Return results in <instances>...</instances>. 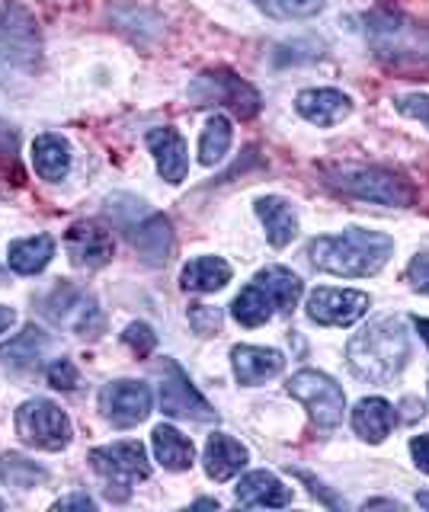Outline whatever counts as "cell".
<instances>
[{"label": "cell", "mask_w": 429, "mask_h": 512, "mask_svg": "<svg viewBox=\"0 0 429 512\" xmlns=\"http://www.w3.org/2000/svg\"><path fill=\"white\" fill-rule=\"evenodd\" d=\"M289 394L308 407L311 420L317 426H327L330 429V426H337L343 420V410H346L343 388L333 378L314 372V368H301L298 375H292Z\"/></svg>", "instance_id": "cell-10"}, {"label": "cell", "mask_w": 429, "mask_h": 512, "mask_svg": "<svg viewBox=\"0 0 429 512\" xmlns=\"http://www.w3.org/2000/svg\"><path fill=\"white\" fill-rule=\"evenodd\" d=\"M257 7L276 20H308L324 7V0H257Z\"/></svg>", "instance_id": "cell-29"}, {"label": "cell", "mask_w": 429, "mask_h": 512, "mask_svg": "<svg viewBox=\"0 0 429 512\" xmlns=\"http://www.w3.org/2000/svg\"><path fill=\"white\" fill-rule=\"evenodd\" d=\"M394 240L378 231L346 228L333 237H314L308 244V256L317 269L333 272V276L346 279H365L391 260Z\"/></svg>", "instance_id": "cell-1"}, {"label": "cell", "mask_w": 429, "mask_h": 512, "mask_svg": "<svg viewBox=\"0 0 429 512\" xmlns=\"http://www.w3.org/2000/svg\"><path fill=\"white\" fill-rule=\"evenodd\" d=\"M295 109L305 116L311 125H337L349 116V96L340 93V90H330V87H321V90H301L295 96Z\"/></svg>", "instance_id": "cell-17"}, {"label": "cell", "mask_w": 429, "mask_h": 512, "mask_svg": "<svg viewBox=\"0 0 429 512\" xmlns=\"http://www.w3.org/2000/svg\"><path fill=\"white\" fill-rule=\"evenodd\" d=\"M407 279L413 282V288H420V292L429 295V253L413 256L410 266H407Z\"/></svg>", "instance_id": "cell-35"}, {"label": "cell", "mask_w": 429, "mask_h": 512, "mask_svg": "<svg viewBox=\"0 0 429 512\" xmlns=\"http://www.w3.org/2000/svg\"><path fill=\"white\" fill-rule=\"evenodd\" d=\"M109 215L125 231L129 244L145 256L148 263H167L173 250V231L170 221L161 212H151L145 202L132 196H113L109 199Z\"/></svg>", "instance_id": "cell-5"}, {"label": "cell", "mask_w": 429, "mask_h": 512, "mask_svg": "<svg viewBox=\"0 0 429 512\" xmlns=\"http://www.w3.org/2000/svg\"><path fill=\"white\" fill-rule=\"evenodd\" d=\"M13 324H17V314H13V308H4V304H0V333H7Z\"/></svg>", "instance_id": "cell-38"}, {"label": "cell", "mask_w": 429, "mask_h": 512, "mask_svg": "<svg viewBox=\"0 0 429 512\" xmlns=\"http://www.w3.org/2000/svg\"><path fill=\"white\" fill-rule=\"evenodd\" d=\"M0 480L17 484V487H29V484H36V480H45V471L20 455H7V458H0Z\"/></svg>", "instance_id": "cell-30"}, {"label": "cell", "mask_w": 429, "mask_h": 512, "mask_svg": "<svg viewBox=\"0 0 429 512\" xmlns=\"http://www.w3.org/2000/svg\"><path fill=\"white\" fill-rule=\"evenodd\" d=\"M49 346V340L42 336V330L36 327H26L17 340L7 343L0 349V356H4L7 365H17V368H36L39 359H42V349Z\"/></svg>", "instance_id": "cell-28"}, {"label": "cell", "mask_w": 429, "mask_h": 512, "mask_svg": "<svg viewBox=\"0 0 429 512\" xmlns=\"http://www.w3.org/2000/svg\"><path fill=\"white\" fill-rule=\"evenodd\" d=\"M189 100L196 106H228L241 119H250L260 109V93L231 71H205L196 77V84L189 87Z\"/></svg>", "instance_id": "cell-9"}, {"label": "cell", "mask_w": 429, "mask_h": 512, "mask_svg": "<svg viewBox=\"0 0 429 512\" xmlns=\"http://www.w3.org/2000/svg\"><path fill=\"white\" fill-rule=\"evenodd\" d=\"M301 298V279L285 266H269L257 272L241 295L234 298V320L244 327L266 324L276 311H292Z\"/></svg>", "instance_id": "cell-4"}, {"label": "cell", "mask_w": 429, "mask_h": 512, "mask_svg": "<svg viewBox=\"0 0 429 512\" xmlns=\"http://www.w3.org/2000/svg\"><path fill=\"white\" fill-rule=\"evenodd\" d=\"M349 368L372 384H388L401 375V368L410 359V336L404 330V320L381 317L356 333L346 346Z\"/></svg>", "instance_id": "cell-2"}, {"label": "cell", "mask_w": 429, "mask_h": 512, "mask_svg": "<svg viewBox=\"0 0 429 512\" xmlns=\"http://www.w3.org/2000/svg\"><path fill=\"white\" fill-rule=\"evenodd\" d=\"M148 148L157 160V173L164 176L167 183H183L186 170H189V154H186V141L180 132L173 128H151L148 132Z\"/></svg>", "instance_id": "cell-16"}, {"label": "cell", "mask_w": 429, "mask_h": 512, "mask_svg": "<svg viewBox=\"0 0 429 512\" xmlns=\"http://www.w3.org/2000/svg\"><path fill=\"white\" fill-rule=\"evenodd\" d=\"M45 317L52 320L55 327H65L77 336H97L103 330V314L97 308L93 295H87L84 288L61 282L55 292L42 301Z\"/></svg>", "instance_id": "cell-7"}, {"label": "cell", "mask_w": 429, "mask_h": 512, "mask_svg": "<svg viewBox=\"0 0 429 512\" xmlns=\"http://www.w3.org/2000/svg\"><path fill=\"white\" fill-rule=\"evenodd\" d=\"M394 407L385 397H362L353 410V429L365 442H381L394 426Z\"/></svg>", "instance_id": "cell-23"}, {"label": "cell", "mask_w": 429, "mask_h": 512, "mask_svg": "<svg viewBox=\"0 0 429 512\" xmlns=\"http://www.w3.org/2000/svg\"><path fill=\"white\" fill-rule=\"evenodd\" d=\"M0 506H4V503H0Z\"/></svg>", "instance_id": "cell-42"}, {"label": "cell", "mask_w": 429, "mask_h": 512, "mask_svg": "<svg viewBox=\"0 0 429 512\" xmlns=\"http://www.w3.org/2000/svg\"><path fill=\"white\" fill-rule=\"evenodd\" d=\"M97 503L90 500L87 493H74V496H65V500H58L55 509H93Z\"/></svg>", "instance_id": "cell-37"}, {"label": "cell", "mask_w": 429, "mask_h": 512, "mask_svg": "<svg viewBox=\"0 0 429 512\" xmlns=\"http://www.w3.org/2000/svg\"><path fill=\"white\" fill-rule=\"evenodd\" d=\"M42 58V36L36 16L20 4L0 7V87L29 80Z\"/></svg>", "instance_id": "cell-3"}, {"label": "cell", "mask_w": 429, "mask_h": 512, "mask_svg": "<svg viewBox=\"0 0 429 512\" xmlns=\"http://www.w3.org/2000/svg\"><path fill=\"white\" fill-rule=\"evenodd\" d=\"M237 503L241 506H260V509H276L292 503V490L282 484L276 474L269 471H253L237 484Z\"/></svg>", "instance_id": "cell-19"}, {"label": "cell", "mask_w": 429, "mask_h": 512, "mask_svg": "<svg viewBox=\"0 0 429 512\" xmlns=\"http://www.w3.org/2000/svg\"><path fill=\"white\" fill-rule=\"evenodd\" d=\"M151 445H154L157 461H161L167 471H186V468H193L196 448H193V442L183 436V432H177L173 426H157L151 432Z\"/></svg>", "instance_id": "cell-25"}, {"label": "cell", "mask_w": 429, "mask_h": 512, "mask_svg": "<svg viewBox=\"0 0 429 512\" xmlns=\"http://www.w3.org/2000/svg\"><path fill=\"white\" fill-rule=\"evenodd\" d=\"M161 410L167 416H180V420H196V423H212L215 410L193 384H189L186 372L177 362H164V378H161Z\"/></svg>", "instance_id": "cell-11"}, {"label": "cell", "mask_w": 429, "mask_h": 512, "mask_svg": "<svg viewBox=\"0 0 429 512\" xmlns=\"http://www.w3.org/2000/svg\"><path fill=\"white\" fill-rule=\"evenodd\" d=\"M369 311V295L353 288H317L308 298V317L324 327H349Z\"/></svg>", "instance_id": "cell-13"}, {"label": "cell", "mask_w": 429, "mask_h": 512, "mask_svg": "<svg viewBox=\"0 0 429 512\" xmlns=\"http://www.w3.org/2000/svg\"><path fill=\"white\" fill-rule=\"evenodd\" d=\"M397 109H401L404 116L429 125V96L426 93H407V96H401V100H397Z\"/></svg>", "instance_id": "cell-34"}, {"label": "cell", "mask_w": 429, "mask_h": 512, "mask_svg": "<svg viewBox=\"0 0 429 512\" xmlns=\"http://www.w3.org/2000/svg\"><path fill=\"white\" fill-rule=\"evenodd\" d=\"M417 503L429 509V493H417Z\"/></svg>", "instance_id": "cell-40"}, {"label": "cell", "mask_w": 429, "mask_h": 512, "mask_svg": "<svg viewBox=\"0 0 429 512\" xmlns=\"http://www.w3.org/2000/svg\"><path fill=\"white\" fill-rule=\"evenodd\" d=\"M413 324H417V330L423 333V340L429 343V320H426V317H417V320H413Z\"/></svg>", "instance_id": "cell-39"}, {"label": "cell", "mask_w": 429, "mask_h": 512, "mask_svg": "<svg viewBox=\"0 0 429 512\" xmlns=\"http://www.w3.org/2000/svg\"><path fill=\"white\" fill-rule=\"evenodd\" d=\"M33 167L42 180L58 183L65 180L68 170H71V148L65 138L58 135H39L33 141Z\"/></svg>", "instance_id": "cell-24"}, {"label": "cell", "mask_w": 429, "mask_h": 512, "mask_svg": "<svg viewBox=\"0 0 429 512\" xmlns=\"http://www.w3.org/2000/svg\"><path fill=\"white\" fill-rule=\"evenodd\" d=\"M65 247L71 253V260L74 266H81V269H100L106 266L109 260H113V237H109L100 224H74V228L68 231L65 237Z\"/></svg>", "instance_id": "cell-15"}, {"label": "cell", "mask_w": 429, "mask_h": 512, "mask_svg": "<svg viewBox=\"0 0 429 512\" xmlns=\"http://www.w3.org/2000/svg\"><path fill=\"white\" fill-rule=\"evenodd\" d=\"M247 464V448L225 436V432H215L205 442V474L212 480H231L237 471H241Z\"/></svg>", "instance_id": "cell-20"}, {"label": "cell", "mask_w": 429, "mask_h": 512, "mask_svg": "<svg viewBox=\"0 0 429 512\" xmlns=\"http://www.w3.org/2000/svg\"><path fill=\"white\" fill-rule=\"evenodd\" d=\"M122 340L125 346H132V352H138V356H151L157 346V333L148 324H129L122 333Z\"/></svg>", "instance_id": "cell-31"}, {"label": "cell", "mask_w": 429, "mask_h": 512, "mask_svg": "<svg viewBox=\"0 0 429 512\" xmlns=\"http://www.w3.org/2000/svg\"><path fill=\"white\" fill-rule=\"evenodd\" d=\"M410 452H413V461H417V468L423 474H429V436H417L410 442Z\"/></svg>", "instance_id": "cell-36"}, {"label": "cell", "mask_w": 429, "mask_h": 512, "mask_svg": "<svg viewBox=\"0 0 429 512\" xmlns=\"http://www.w3.org/2000/svg\"><path fill=\"white\" fill-rule=\"evenodd\" d=\"M231 148V119L215 112V116L205 122L202 138H199V160L205 167H215L221 157Z\"/></svg>", "instance_id": "cell-27"}, {"label": "cell", "mask_w": 429, "mask_h": 512, "mask_svg": "<svg viewBox=\"0 0 429 512\" xmlns=\"http://www.w3.org/2000/svg\"><path fill=\"white\" fill-rule=\"evenodd\" d=\"M100 410L116 426H138L151 413V391L141 381H113L100 391Z\"/></svg>", "instance_id": "cell-14"}, {"label": "cell", "mask_w": 429, "mask_h": 512, "mask_svg": "<svg viewBox=\"0 0 429 512\" xmlns=\"http://www.w3.org/2000/svg\"><path fill=\"white\" fill-rule=\"evenodd\" d=\"M257 215L266 228V237L273 247H289L295 234H298V215L295 208L285 202V199H276V196H266L257 202Z\"/></svg>", "instance_id": "cell-21"}, {"label": "cell", "mask_w": 429, "mask_h": 512, "mask_svg": "<svg viewBox=\"0 0 429 512\" xmlns=\"http://www.w3.org/2000/svg\"><path fill=\"white\" fill-rule=\"evenodd\" d=\"M90 461L116 487H129L135 480H145L151 474V461L141 442H116V445L93 448Z\"/></svg>", "instance_id": "cell-12"}, {"label": "cell", "mask_w": 429, "mask_h": 512, "mask_svg": "<svg viewBox=\"0 0 429 512\" xmlns=\"http://www.w3.org/2000/svg\"><path fill=\"white\" fill-rule=\"evenodd\" d=\"M52 256H55V240L49 234H36V237L13 240L7 250V263L20 276H36V272H42L52 263Z\"/></svg>", "instance_id": "cell-22"}, {"label": "cell", "mask_w": 429, "mask_h": 512, "mask_svg": "<svg viewBox=\"0 0 429 512\" xmlns=\"http://www.w3.org/2000/svg\"><path fill=\"white\" fill-rule=\"evenodd\" d=\"M77 381H81V375H77V368L68 359H58L49 368V384H52V388H58V391H74Z\"/></svg>", "instance_id": "cell-33"}, {"label": "cell", "mask_w": 429, "mask_h": 512, "mask_svg": "<svg viewBox=\"0 0 429 512\" xmlns=\"http://www.w3.org/2000/svg\"><path fill=\"white\" fill-rule=\"evenodd\" d=\"M180 282L186 292H218L231 282V266L218 256H196L193 263H186Z\"/></svg>", "instance_id": "cell-26"}, {"label": "cell", "mask_w": 429, "mask_h": 512, "mask_svg": "<svg viewBox=\"0 0 429 512\" xmlns=\"http://www.w3.org/2000/svg\"><path fill=\"white\" fill-rule=\"evenodd\" d=\"M189 324L196 327V333H218L221 330V314L215 308H205V304H193L189 308Z\"/></svg>", "instance_id": "cell-32"}, {"label": "cell", "mask_w": 429, "mask_h": 512, "mask_svg": "<svg viewBox=\"0 0 429 512\" xmlns=\"http://www.w3.org/2000/svg\"><path fill=\"white\" fill-rule=\"evenodd\" d=\"M17 432L29 445L61 452V448L71 442V420L58 404H52V400L36 397V400H26L17 410Z\"/></svg>", "instance_id": "cell-8"}, {"label": "cell", "mask_w": 429, "mask_h": 512, "mask_svg": "<svg viewBox=\"0 0 429 512\" xmlns=\"http://www.w3.org/2000/svg\"><path fill=\"white\" fill-rule=\"evenodd\" d=\"M0 282H4V276H0Z\"/></svg>", "instance_id": "cell-41"}, {"label": "cell", "mask_w": 429, "mask_h": 512, "mask_svg": "<svg viewBox=\"0 0 429 512\" xmlns=\"http://www.w3.org/2000/svg\"><path fill=\"white\" fill-rule=\"evenodd\" d=\"M231 359H234V375L241 384H263L269 378H276L285 365L282 352L263 346H234Z\"/></svg>", "instance_id": "cell-18"}, {"label": "cell", "mask_w": 429, "mask_h": 512, "mask_svg": "<svg viewBox=\"0 0 429 512\" xmlns=\"http://www.w3.org/2000/svg\"><path fill=\"white\" fill-rule=\"evenodd\" d=\"M333 186L343 189L346 196L362 199V202H378V205H397V208H407L413 205V186L397 176L391 170H381V167H359V170H343Z\"/></svg>", "instance_id": "cell-6"}]
</instances>
